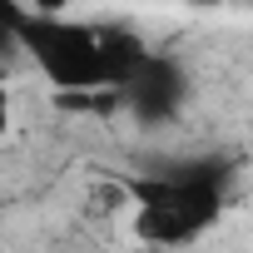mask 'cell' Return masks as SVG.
<instances>
[{"instance_id": "cell-1", "label": "cell", "mask_w": 253, "mask_h": 253, "mask_svg": "<svg viewBox=\"0 0 253 253\" xmlns=\"http://www.w3.org/2000/svg\"><path fill=\"white\" fill-rule=\"evenodd\" d=\"M119 189L134 204V238L179 248V243L204 238L223 218L228 189H233V159H223V154L174 159V164H159L144 174H124Z\"/></svg>"}, {"instance_id": "cell-2", "label": "cell", "mask_w": 253, "mask_h": 253, "mask_svg": "<svg viewBox=\"0 0 253 253\" xmlns=\"http://www.w3.org/2000/svg\"><path fill=\"white\" fill-rule=\"evenodd\" d=\"M0 15L10 20L20 55L55 84V89H109L104 60H99V25H80L45 10H30L20 0H0Z\"/></svg>"}, {"instance_id": "cell-3", "label": "cell", "mask_w": 253, "mask_h": 253, "mask_svg": "<svg viewBox=\"0 0 253 253\" xmlns=\"http://www.w3.org/2000/svg\"><path fill=\"white\" fill-rule=\"evenodd\" d=\"M189 104V75L174 55H144L139 70L119 84V109H129L139 124H169Z\"/></svg>"}, {"instance_id": "cell-4", "label": "cell", "mask_w": 253, "mask_h": 253, "mask_svg": "<svg viewBox=\"0 0 253 253\" xmlns=\"http://www.w3.org/2000/svg\"><path fill=\"white\" fill-rule=\"evenodd\" d=\"M149 55V45L129 30V25H99V60H104V80L109 89H119L139 70V60Z\"/></svg>"}, {"instance_id": "cell-5", "label": "cell", "mask_w": 253, "mask_h": 253, "mask_svg": "<svg viewBox=\"0 0 253 253\" xmlns=\"http://www.w3.org/2000/svg\"><path fill=\"white\" fill-rule=\"evenodd\" d=\"M10 55H20V45H15V30H10V20L0 15V60H10Z\"/></svg>"}, {"instance_id": "cell-6", "label": "cell", "mask_w": 253, "mask_h": 253, "mask_svg": "<svg viewBox=\"0 0 253 253\" xmlns=\"http://www.w3.org/2000/svg\"><path fill=\"white\" fill-rule=\"evenodd\" d=\"M20 5H30V10H45V15H60V10H70L75 0H20Z\"/></svg>"}, {"instance_id": "cell-7", "label": "cell", "mask_w": 253, "mask_h": 253, "mask_svg": "<svg viewBox=\"0 0 253 253\" xmlns=\"http://www.w3.org/2000/svg\"><path fill=\"white\" fill-rule=\"evenodd\" d=\"M5 129H10V94L0 89V134H5Z\"/></svg>"}]
</instances>
